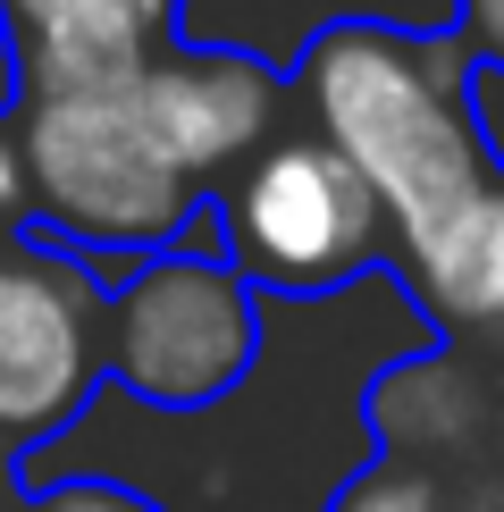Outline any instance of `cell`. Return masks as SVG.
<instances>
[{
    "label": "cell",
    "instance_id": "obj_1",
    "mask_svg": "<svg viewBox=\"0 0 504 512\" xmlns=\"http://www.w3.org/2000/svg\"><path fill=\"white\" fill-rule=\"evenodd\" d=\"M471 68L479 59L462 51V34H404L387 17H336L286 68L311 135L353 160L395 244L437 227L504 168L471 118Z\"/></svg>",
    "mask_w": 504,
    "mask_h": 512
},
{
    "label": "cell",
    "instance_id": "obj_2",
    "mask_svg": "<svg viewBox=\"0 0 504 512\" xmlns=\"http://www.w3.org/2000/svg\"><path fill=\"white\" fill-rule=\"evenodd\" d=\"M135 76L9 101L17 152H26V185H34L26 236L76 252L93 269L152 261V252L185 244V227L210 210V194L168 152V135H160V118H152Z\"/></svg>",
    "mask_w": 504,
    "mask_h": 512
},
{
    "label": "cell",
    "instance_id": "obj_3",
    "mask_svg": "<svg viewBox=\"0 0 504 512\" xmlns=\"http://www.w3.org/2000/svg\"><path fill=\"white\" fill-rule=\"evenodd\" d=\"M110 378L160 412H210L244 387L261 353V294L227 269L219 210L185 227V244L152 252L110 286Z\"/></svg>",
    "mask_w": 504,
    "mask_h": 512
},
{
    "label": "cell",
    "instance_id": "obj_4",
    "mask_svg": "<svg viewBox=\"0 0 504 512\" xmlns=\"http://www.w3.org/2000/svg\"><path fill=\"white\" fill-rule=\"evenodd\" d=\"M210 210H219L227 269L252 294H286V303L336 294L395 252V227L378 210V194L320 135H278Z\"/></svg>",
    "mask_w": 504,
    "mask_h": 512
},
{
    "label": "cell",
    "instance_id": "obj_5",
    "mask_svg": "<svg viewBox=\"0 0 504 512\" xmlns=\"http://www.w3.org/2000/svg\"><path fill=\"white\" fill-rule=\"evenodd\" d=\"M110 294L76 252L17 236L0 244V454L26 462L34 445L76 429L110 378Z\"/></svg>",
    "mask_w": 504,
    "mask_h": 512
},
{
    "label": "cell",
    "instance_id": "obj_6",
    "mask_svg": "<svg viewBox=\"0 0 504 512\" xmlns=\"http://www.w3.org/2000/svg\"><path fill=\"white\" fill-rule=\"evenodd\" d=\"M135 84L152 101L168 152L185 160V177L202 194H227L278 143V118H286V93H294L286 68H269L244 42H168Z\"/></svg>",
    "mask_w": 504,
    "mask_h": 512
},
{
    "label": "cell",
    "instance_id": "obj_7",
    "mask_svg": "<svg viewBox=\"0 0 504 512\" xmlns=\"http://www.w3.org/2000/svg\"><path fill=\"white\" fill-rule=\"evenodd\" d=\"M185 0H0V42L26 93H76V84H118L177 42Z\"/></svg>",
    "mask_w": 504,
    "mask_h": 512
},
{
    "label": "cell",
    "instance_id": "obj_8",
    "mask_svg": "<svg viewBox=\"0 0 504 512\" xmlns=\"http://www.w3.org/2000/svg\"><path fill=\"white\" fill-rule=\"evenodd\" d=\"M404 294L429 311L446 345H488L504 353V168L471 202H454L437 227H420L387 252Z\"/></svg>",
    "mask_w": 504,
    "mask_h": 512
},
{
    "label": "cell",
    "instance_id": "obj_9",
    "mask_svg": "<svg viewBox=\"0 0 504 512\" xmlns=\"http://www.w3.org/2000/svg\"><path fill=\"white\" fill-rule=\"evenodd\" d=\"M370 429L387 454L404 462H429L446 454V445H471L479 429H488V403H479V387H462L454 361H395L387 378H370Z\"/></svg>",
    "mask_w": 504,
    "mask_h": 512
},
{
    "label": "cell",
    "instance_id": "obj_10",
    "mask_svg": "<svg viewBox=\"0 0 504 512\" xmlns=\"http://www.w3.org/2000/svg\"><path fill=\"white\" fill-rule=\"evenodd\" d=\"M328 512H454V496H446V479H437L429 462L378 454L370 471H353V479L328 496Z\"/></svg>",
    "mask_w": 504,
    "mask_h": 512
},
{
    "label": "cell",
    "instance_id": "obj_11",
    "mask_svg": "<svg viewBox=\"0 0 504 512\" xmlns=\"http://www.w3.org/2000/svg\"><path fill=\"white\" fill-rule=\"evenodd\" d=\"M26 512H168V504H152L126 479H34Z\"/></svg>",
    "mask_w": 504,
    "mask_h": 512
},
{
    "label": "cell",
    "instance_id": "obj_12",
    "mask_svg": "<svg viewBox=\"0 0 504 512\" xmlns=\"http://www.w3.org/2000/svg\"><path fill=\"white\" fill-rule=\"evenodd\" d=\"M454 34L479 68L504 76V0H454Z\"/></svg>",
    "mask_w": 504,
    "mask_h": 512
},
{
    "label": "cell",
    "instance_id": "obj_13",
    "mask_svg": "<svg viewBox=\"0 0 504 512\" xmlns=\"http://www.w3.org/2000/svg\"><path fill=\"white\" fill-rule=\"evenodd\" d=\"M26 219H34V185H26L17 126H9V110H0V227H17V236H26Z\"/></svg>",
    "mask_w": 504,
    "mask_h": 512
},
{
    "label": "cell",
    "instance_id": "obj_14",
    "mask_svg": "<svg viewBox=\"0 0 504 512\" xmlns=\"http://www.w3.org/2000/svg\"><path fill=\"white\" fill-rule=\"evenodd\" d=\"M0 512H26V487H17V462L0 454Z\"/></svg>",
    "mask_w": 504,
    "mask_h": 512
},
{
    "label": "cell",
    "instance_id": "obj_15",
    "mask_svg": "<svg viewBox=\"0 0 504 512\" xmlns=\"http://www.w3.org/2000/svg\"><path fill=\"white\" fill-rule=\"evenodd\" d=\"M496 462H504V395H496Z\"/></svg>",
    "mask_w": 504,
    "mask_h": 512
}]
</instances>
